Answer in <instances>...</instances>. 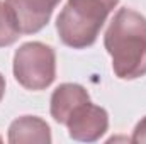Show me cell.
I'll return each mask as SVG.
<instances>
[{"label":"cell","mask_w":146,"mask_h":144,"mask_svg":"<svg viewBox=\"0 0 146 144\" xmlns=\"http://www.w3.org/2000/svg\"><path fill=\"white\" fill-rule=\"evenodd\" d=\"M87 100H90V95L85 87L78 83H61L51 95V117L58 124L65 126L73 110Z\"/></svg>","instance_id":"cell-6"},{"label":"cell","mask_w":146,"mask_h":144,"mask_svg":"<svg viewBox=\"0 0 146 144\" xmlns=\"http://www.w3.org/2000/svg\"><path fill=\"white\" fill-rule=\"evenodd\" d=\"M119 0H68L56 19L61 42L73 49L90 48Z\"/></svg>","instance_id":"cell-2"},{"label":"cell","mask_w":146,"mask_h":144,"mask_svg":"<svg viewBox=\"0 0 146 144\" xmlns=\"http://www.w3.org/2000/svg\"><path fill=\"white\" fill-rule=\"evenodd\" d=\"M131 143H136V144H146V117H143L134 131H133V137H131Z\"/></svg>","instance_id":"cell-9"},{"label":"cell","mask_w":146,"mask_h":144,"mask_svg":"<svg viewBox=\"0 0 146 144\" xmlns=\"http://www.w3.org/2000/svg\"><path fill=\"white\" fill-rule=\"evenodd\" d=\"M104 46L112 58V70L121 80L146 75V17L139 12L119 9L104 36Z\"/></svg>","instance_id":"cell-1"},{"label":"cell","mask_w":146,"mask_h":144,"mask_svg":"<svg viewBox=\"0 0 146 144\" xmlns=\"http://www.w3.org/2000/svg\"><path fill=\"white\" fill-rule=\"evenodd\" d=\"M58 3L60 0H5L22 34H36L44 29Z\"/></svg>","instance_id":"cell-5"},{"label":"cell","mask_w":146,"mask_h":144,"mask_svg":"<svg viewBox=\"0 0 146 144\" xmlns=\"http://www.w3.org/2000/svg\"><path fill=\"white\" fill-rule=\"evenodd\" d=\"M51 129L36 115H22L15 119L9 127V143L21 144V143H51Z\"/></svg>","instance_id":"cell-7"},{"label":"cell","mask_w":146,"mask_h":144,"mask_svg":"<svg viewBox=\"0 0 146 144\" xmlns=\"http://www.w3.org/2000/svg\"><path fill=\"white\" fill-rule=\"evenodd\" d=\"M3 95H5V78H3V75L0 73V102H2V98H3Z\"/></svg>","instance_id":"cell-10"},{"label":"cell","mask_w":146,"mask_h":144,"mask_svg":"<svg viewBox=\"0 0 146 144\" xmlns=\"http://www.w3.org/2000/svg\"><path fill=\"white\" fill-rule=\"evenodd\" d=\"M21 29L15 22V17L9 10V7L0 2V48L12 46L19 37H21Z\"/></svg>","instance_id":"cell-8"},{"label":"cell","mask_w":146,"mask_h":144,"mask_svg":"<svg viewBox=\"0 0 146 144\" xmlns=\"http://www.w3.org/2000/svg\"><path fill=\"white\" fill-rule=\"evenodd\" d=\"M65 126L68 127L72 139L82 143H95L109 129V114L104 107L87 100L73 110Z\"/></svg>","instance_id":"cell-4"},{"label":"cell","mask_w":146,"mask_h":144,"mask_svg":"<svg viewBox=\"0 0 146 144\" xmlns=\"http://www.w3.org/2000/svg\"><path fill=\"white\" fill-rule=\"evenodd\" d=\"M14 76L26 90H46L56 78V53L51 46L33 41L14 54Z\"/></svg>","instance_id":"cell-3"}]
</instances>
